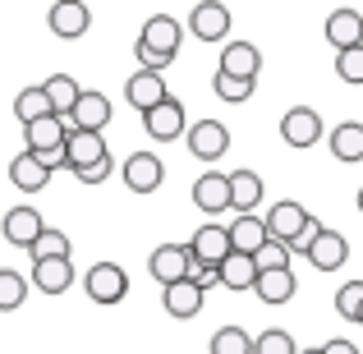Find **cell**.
I'll return each mask as SVG.
<instances>
[{"mask_svg": "<svg viewBox=\"0 0 363 354\" xmlns=\"http://www.w3.org/2000/svg\"><path fill=\"white\" fill-rule=\"evenodd\" d=\"M322 33H327V42L336 46V55L340 51H354V46H363V14H359V9H350V5L345 9H331Z\"/></svg>", "mask_w": 363, "mask_h": 354, "instance_id": "cell-12", "label": "cell"}, {"mask_svg": "<svg viewBox=\"0 0 363 354\" xmlns=\"http://www.w3.org/2000/svg\"><path fill=\"white\" fill-rule=\"evenodd\" d=\"M230 244H235V253L257 258L267 244H272V231H267V221H257V216H235L230 221Z\"/></svg>", "mask_w": 363, "mask_h": 354, "instance_id": "cell-21", "label": "cell"}, {"mask_svg": "<svg viewBox=\"0 0 363 354\" xmlns=\"http://www.w3.org/2000/svg\"><path fill=\"white\" fill-rule=\"evenodd\" d=\"M308 221L313 216L303 212L299 203H276L272 212H267V231H272V239H281V244H299V235L308 231Z\"/></svg>", "mask_w": 363, "mask_h": 354, "instance_id": "cell-14", "label": "cell"}, {"mask_svg": "<svg viewBox=\"0 0 363 354\" xmlns=\"http://www.w3.org/2000/svg\"><path fill=\"white\" fill-rule=\"evenodd\" d=\"M106 124H116V106H111V97L106 92H83V101L74 106V116H69V129H88V133H101Z\"/></svg>", "mask_w": 363, "mask_h": 354, "instance_id": "cell-11", "label": "cell"}, {"mask_svg": "<svg viewBox=\"0 0 363 354\" xmlns=\"http://www.w3.org/2000/svg\"><path fill=\"white\" fill-rule=\"evenodd\" d=\"M161 179H166V161H161L157 152H133V157L124 161V184H129L133 194H157Z\"/></svg>", "mask_w": 363, "mask_h": 354, "instance_id": "cell-9", "label": "cell"}, {"mask_svg": "<svg viewBox=\"0 0 363 354\" xmlns=\"http://www.w3.org/2000/svg\"><path fill=\"white\" fill-rule=\"evenodd\" d=\"M359 212H363V189H359Z\"/></svg>", "mask_w": 363, "mask_h": 354, "instance_id": "cell-43", "label": "cell"}, {"mask_svg": "<svg viewBox=\"0 0 363 354\" xmlns=\"http://www.w3.org/2000/svg\"><path fill=\"white\" fill-rule=\"evenodd\" d=\"M124 97H129V106L138 111V116H147V111H157V106L170 101V88H166L161 74L138 70V74H129V83H124Z\"/></svg>", "mask_w": 363, "mask_h": 354, "instance_id": "cell-3", "label": "cell"}, {"mask_svg": "<svg viewBox=\"0 0 363 354\" xmlns=\"http://www.w3.org/2000/svg\"><path fill=\"white\" fill-rule=\"evenodd\" d=\"M69 253H74V244H69V235H65V231H46L33 248H28L33 267L37 262H55V258H69Z\"/></svg>", "mask_w": 363, "mask_h": 354, "instance_id": "cell-31", "label": "cell"}, {"mask_svg": "<svg viewBox=\"0 0 363 354\" xmlns=\"http://www.w3.org/2000/svg\"><path fill=\"white\" fill-rule=\"evenodd\" d=\"M285 267H290V244L272 239V244L257 253V272H285Z\"/></svg>", "mask_w": 363, "mask_h": 354, "instance_id": "cell-37", "label": "cell"}, {"mask_svg": "<svg viewBox=\"0 0 363 354\" xmlns=\"http://www.w3.org/2000/svg\"><path fill=\"white\" fill-rule=\"evenodd\" d=\"M143 129H147V133H152L157 143H175V138H189V133H184V101H175V97H170L166 106L147 111V116H143Z\"/></svg>", "mask_w": 363, "mask_h": 354, "instance_id": "cell-16", "label": "cell"}, {"mask_svg": "<svg viewBox=\"0 0 363 354\" xmlns=\"http://www.w3.org/2000/svg\"><path fill=\"white\" fill-rule=\"evenodd\" d=\"M111 175V157L106 161H101V166H92V170H83V175H79V184H101V179H106Z\"/></svg>", "mask_w": 363, "mask_h": 354, "instance_id": "cell-41", "label": "cell"}, {"mask_svg": "<svg viewBox=\"0 0 363 354\" xmlns=\"http://www.w3.org/2000/svg\"><path fill=\"white\" fill-rule=\"evenodd\" d=\"M42 88H46V97H51L55 116H65V120L74 116V106H79V101H83V92H88V88H79V83H74L69 74H51V79H46Z\"/></svg>", "mask_w": 363, "mask_h": 354, "instance_id": "cell-29", "label": "cell"}, {"mask_svg": "<svg viewBox=\"0 0 363 354\" xmlns=\"http://www.w3.org/2000/svg\"><path fill=\"white\" fill-rule=\"evenodd\" d=\"M14 116H18V124H37V120H51L55 116V106H51V97H46V88L37 83V88H23L14 97Z\"/></svg>", "mask_w": 363, "mask_h": 354, "instance_id": "cell-30", "label": "cell"}, {"mask_svg": "<svg viewBox=\"0 0 363 354\" xmlns=\"http://www.w3.org/2000/svg\"><path fill=\"white\" fill-rule=\"evenodd\" d=\"M294 290H299V281H294V267H285V272H262V276H257V299L272 304V309L290 304Z\"/></svg>", "mask_w": 363, "mask_h": 354, "instance_id": "cell-24", "label": "cell"}, {"mask_svg": "<svg viewBox=\"0 0 363 354\" xmlns=\"http://www.w3.org/2000/svg\"><path fill=\"white\" fill-rule=\"evenodd\" d=\"M189 281H194L198 290H212V285H221V267H207V262H194V272H189Z\"/></svg>", "mask_w": 363, "mask_h": 354, "instance_id": "cell-39", "label": "cell"}, {"mask_svg": "<svg viewBox=\"0 0 363 354\" xmlns=\"http://www.w3.org/2000/svg\"><path fill=\"white\" fill-rule=\"evenodd\" d=\"M83 290H88L92 304H120L124 294H129V272H124L120 262H97L88 276H83Z\"/></svg>", "mask_w": 363, "mask_h": 354, "instance_id": "cell-1", "label": "cell"}, {"mask_svg": "<svg viewBox=\"0 0 363 354\" xmlns=\"http://www.w3.org/2000/svg\"><path fill=\"white\" fill-rule=\"evenodd\" d=\"M23 294H28V281L18 272H9V267H0V309L14 313L23 304Z\"/></svg>", "mask_w": 363, "mask_h": 354, "instance_id": "cell-35", "label": "cell"}, {"mask_svg": "<svg viewBox=\"0 0 363 354\" xmlns=\"http://www.w3.org/2000/svg\"><path fill=\"white\" fill-rule=\"evenodd\" d=\"M308 262L318 267V272H340V267L350 262V239L340 235V231H327L318 244L308 248Z\"/></svg>", "mask_w": 363, "mask_h": 354, "instance_id": "cell-22", "label": "cell"}, {"mask_svg": "<svg viewBox=\"0 0 363 354\" xmlns=\"http://www.w3.org/2000/svg\"><path fill=\"white\" fill-rule=\"evenodd\" d=\"M184 143L198 161H221L225 152H230V129H225L221 120H198V124H189Z\"/></svg>", "mask_w": 363, "mask_h": 354, "instance_id": "cell-4", "label": "cell"}, {"mask_svg": "<svg viewBox=\"0 0 363 354\" xmlns=\"http://www.w3.org/2000/svg\"><path fill=\"white\" fill-rule=\"evenodd\" d=\"M179 37H184V28H179L175 14H152L147 23H143V33H138V46H147V51L175 60L179 55Z\"/></svg>", "mask_w": 363, "mask_h": 354, "instance_id": "cell-7", "label": "cell"}, {"mask_svg": "<svg viewBox=\"0 0 363 354\" xmlns=\"http://www.w3.org/2000/svg\"><path fill=\"white\" fill-rule=\"evenodd\" d=\"M253 354H303V350L294 345V336H290V331L267 327V331H257V345H253Z\"/></svg>", "mask_w": 363, "mask_h": 354, "instance_id": "cell-34", "label": "cell"}, {"mask_svg": "<svg viewBox=\"0 0 363 354\" xmlns=\"http://www.w3.org/2000/svg\"><path fill=\"white\" fill-rule=\"evenodd\" d=\"M33 285L42 294H65L74 285V262L69 258H55V262H37L33 267Z\"/></svg>", "mask_w": 363, "mask_h": 354, "instance_id": "cell-25", "label": "cell"}, {"mask_svg": "<svg viewBox=\"0 0 363 354\" xmlns=\"http://www.w3.org/2000/svg\"><path fill=\"white\" fill-rule=\"evenodd\" d=\"M257 276H262V272H257V258H248V253H230L225 267H221V285L235 290V294H240V290H257Z\"/></svg>", "mask_w": 363, "mask_h": 354, "instance_id": "cell-28", "label": "cell"}, {"mask_svg": "<svg viewBox=\"0 0 363 354\" xmlns=\"http://www.w3.org/2000/svg\"><path fill=\"white\" fill-rule=\"evenodd\" d=\"M23 143H28V152H37V157L65 152V143H69V120H65V116H51V120L28 124V129H23Z\"/></svg>", "mask_w": 363, "mask_h": 354, "instance_id": "cell-10", "label": "cell"}, {"mask_svg": "<svg viewBox=\"0 0 363 354\" xmlns=\"http://www.w3.org/2000/svg\"><path fill=\"white\" fill-rule=\"evenodd\" d=\"M359 327H363V313H359Z\"/></svg>", "mask_w": 363, "mask_h": 354, "instance_id": "cell-44", "label": "cell"}, {"mask_svg": "<svg viewBox=\"0 0 363 354\" xmlns=\"http://www.w3.org/2000/svg\"><path fill=\"white\" fill-rule=\"evenodd\" d=\"M147 272L161 281V290L189 281V272H194V248H189V244H161V248H152Z\"/></svg>", "mask_w": 363, "mask_h": 354, "instance_id": "cell-2", "label": "cell"}, {"mask_svg": "<svg viewBox=\"0 0 363 354\" xmlns=\"http://www.w3.org/2000/svg\"><path fill=\"white\" fill-rule=\"evenodd\" d=\"M281 138L290 148H318L322 143V116L313 106H290L281 116Z\"/></svg>", "mask_w": 363, "mask_h": 354, "instance_id": "cell-6", "label": "cell"}, {"mask_svg": "<svg viewBox=\"0 0 363 354\" xmlns=\"http://www.w3.org/2000/svg\"><path fill=\"white\" fill-rule=\"evenodd\" d=\"M65 157H69V170H74V175H83V170L101 166V161H106L111 152H106V138H101V133L69 129V143H65Z\"/></svg>", "mask_w": 363, "mask_h": 354, "instance_id": "cell-8", "label": "cell"}, {"mask_svg": "<svg viewBox=\"0 0 363 354\" xmlns=\"http://www.w3.org/2000/svg\"><path fill=\"white\" fill-rule=\"evenodd\" d=\"M331 157L340 161V166H354V161H363V124L345 120L331 129Z\"/></svg>", "mask_w": 363, "mask_h": 354, "instance_id": "cell-26", "label": "cell"}, {"mask_svg": "<svg viewBox=\"0 0 363 354\" xmlns=\"http://www.w3.org/2000/svg\"><path fill=\"white\" fill-rule=\"evenodd\" d=\"M194 203L203 207L207 216L225 212V207H235V194H230V175H221V170H207V175L194 179Z\"/></svg>", "mask_w": 363, "mask_h": 354, "instance_id": "cell-13", "label": "cell"}, {"mask_svg": "<svg viewBox=\"0 0 363 354\" xmlns=\"http://www.w3.org/2000/svg\"><path fill=\"white\" fill-rule=\"evenodd\" d=\"M46 179H51V170H46V166H42V161H37L28 148L18 152L14 161H9V184H14L18 194H42Z\"/></svg>", "mask_w": 363, "mask_h": 354, "instance_id": "cell-20", "label": "cell"}, {"mask_svg": "<svg viewBox=\"0 0 363 354\" xmlns=\"http://www.w3.org/2000/svg\"><path fill=\"white\" fill-rule=\"evenodd\" d=\"M336 74L345 83H359L363 88V46H354V51H340L336 55Z\"/></svg>", "mask_w": 363, "mask_h": 354, "instance_id": "cell-38", "label": "cell"}, {"mask_svg": "<svg viewBox=\"0 0 363 354\" xmlns=\"http://www.w3.org/2000/svg\"><path fill=\"white\" fill-rule=\"evenodd\" d=\"M189 33H194L198 42H225V33H230V9L225 5H194Z\"/></svg>", "mask_w": 363, "mask_h": 354, "instance_id": "cell-19", "label": "cell"}, {"mask_svg": "<svg viewBox=\"0 0 363 354\" xmlns=\"http://www.w3.org/2000/svg\"><path fill=\"white\" fill-rule=\"evenodd\" d=\"M303 354H322V345H313V350H303Z\"/></svg>", "mask_w": 363, "mask_h": 354, "instance_id": "cell-42", "label": "cell"}, {"mask_svg": "<svg viewBox=\"0 0 363 354\" xmlns=\"http://www.w3.org/2000/svg\"><path fill=\"white\" fill-rule=\"evenodd\" d=\"M161 304H166L170 318H198V313H203V290H198L194 281H179V285H170V290H161Z\"/></svg>", "mask_w": 363, "mask_h": 354, "instance_id": "cell-27", "label": "cell"}, {"mask_svg": "<svg viewBox=\"0 0 363 354\" xmlns=\"http://www.w3.org/2000/svg\"><path fill=\"white\" fill-rule=\"evenodd\" d=\"M230 194H235V212L240 216H257V203H262V175L257 170H230Z\"/></svg>", "mask_w": 363, "mask_h": 354, "instance_id": "cell-23", "label": "cell"}, {"mask_svg": "<svg viewBox=\"0 0 363 354\" xmlns=\"http://www.w3.org/2000/svg\"><path fill=\"white\" fill-rule=\"evenodd\" d=\"M257 341L244 327H216L212 331V354H253Z\"/></svg>", "mask_w": 363, "mask_h": 354, "instance_id": "cell-32", "label": "cell"}, {"mask_svg": "<svg viewBox=\"0 0 363 354\" xmlns=\"http://www.w3.org/2000/svg\"><path fill=\"white\" fill-rule=\"evenodd\" d=\"M189 248H194V262H207V267H225V258L235 253L230 244V226H198L194 239H189Z\"/></svg>", "mask_w": 363, "mask_h": 354, "instance_id": "cell-5", "label": "cell"}, {"mask_svg": "<svg viewBox=\"0 0 363 354\" xmlns=\"http://www.w3.org/2000/svg\"><path fill=\"white\" fill-rule=\"evenodd\" d=\"M46 23H51L55 37H83L92 28V9L79 5V0H60V5H51V14H46Z\"/></svg>", "mask_w": 363, "mask_h": 354, "instance_id": "cell-18", "label": "cell"}, {"mask_svg": "<svg viewBox=\"0 0 363 354\" xmlns=\"http://www.w3.org/2000/svg\"><path fill=\"white\" fill-rule=\"evenodd\" d=\"M322 354H359L354 341H345V336H331L327 345H322Z\"/></svg>", "mask_w": 363, "mask_h": 354, "instance_id": "cell-40", "label": "cell"}, {"mask_svg": "<svg viewBox=\"0 0 363 354\" xmlns=\"http://www.w3.org/2000/svg\"><path fill=\"white\" fill-rule=\"evenodd\" d=\"M336 313H340V318H350V322H359V313H363V281H345V285H340Z\"/></svg>", "mask_w": 363, "mask_h": 354, "instance_id": "cell-36", "label": "cell"}, {"mask_svg": "<svg viewBox=\"0 0 363 354\" xmlns=\"http://www.w3.org/2000/svg\"><path fill=\"white\" fill-rule=\"evenodd\" d=\"M221 74L244 79V83H257V74H262V51H257L253 42H230L221 51Z\"/></svg>", "mask_w": 363, "mask_h": 354, "instance_id": "cell-17", "label": "cell"}, {"mask_svg": "<svg viewBox=\"0 0 363 354\" xmlns=\"http://www.w3.org/2000/svg\"><path fill=\"white\" fill-rule=\"evenodd\" d=\"M46 231H51V226L42 221L37 207H9V212H5V239L18 244V248H33Z\"/></svg>", "mask_w": 363, "mask_h": 354, "instance_id": "cell-15", "label": "cell"}, {"mask_svg": "<svg viewBox=\"0 0 363 354\" xmlns=\"http://www.w3.org/2000/svg\"><path fill=\"white\" fill-rule=\"evenodd\" d=\"M212 92H216L221 101H230V106H244V101L253 97V83L230 79V74H221V70H216V74H212Z\"/></svg>", "mask_w": 363, "mask_h": 354, "instance_id": "cell-33", "label": "cell"}]
</instances>
